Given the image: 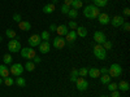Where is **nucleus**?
<instances>
[{"label": "nucleus", "mask_w": 130, "mask_h": 97, "mask_svg": "<svg viewBox=\"0 0 130 97\" xmlns=\"http://www.w3.org/2000/svg\"><path fill=\"white\" fill-rule=\"evenodd\" d=\"M27 41H29V45H30L31 48H35V47H38L40 43H42V39H40V35L32 34V35L27 39Z\"/></svg>", "instance_id": "6e6552de"}, {"label": "nucleus", "mask_w": 130, "mask_h": 97, "mask_svg": "<svg viewBox=\"0 0 130 97\" xmlns=\"http://www.w3.org/2000/svg\"><path fill=\"white\" fill-rule=\"evenodd\" d=\"M87 75H90L91 78H99L100 77V71H99L98 67H91V69H89Z\"/></svg>", "instance_id": "aec40b11"}, {"label": "nucleus", "mask_w": 130, "mask_h": 97, "mask_svg": "<svg viewBox=\"0 0 130 97\" xmlns=\"http://www.w3.org/2000/svg\"><path fill=\"white\" fill-rule=\"evenodd\" d=\"M92 52H94V56H95L98 60H104V58H105V56H107V51H105L100 44L94 45Z\"/></svg>", "instance_id": "7ed1b4c3"}, {"label": "nucleus", "mask_w": 130, "mask_h": 97, "mask_svg": "<svg viewBox=\"0 0 130 97\" xmlns=\"http://www.w3.org/2000/svg\"><path fill=\"white\" fill-rule=\"evenodd\" d=\"M100 97H109V96H105V94H102Z\"/></svg>", "instance_id": "09e8293b"}, {"label": "nucleus", "mask_w": 130, "mask_h": 97, "mask_svg": "<svg viewBox=\"0 0 130 97\" xmlns=\"http://www.w3.org/2000/svg\"><path fill=\"white\" fill-rule=\"evenodd\" d=\"M102 47H103L105 51H109V49H112L113 44H112V41H111V40H105L103 44H102Z\"/></svg>", "instance_id": "473e14b6"}, {"label": "nucleus", "mask_w": 130, "mask_h": 97, "mask_svg": "<svg viewBox=\"0 0 130 97\" xmlns=\"http://www.w3.org/2000/svg\"><path fill=\"white\" fill-rule=\"evenodd\" d=\"M40 39L42 41H50V31H42Z\"/></svg>", "instance_id": "7c9ffc66"}, {"label": "nucleus", "mask_w": 130, "mask_h": 97, "mask_svg": "<svg viewBox=\"0 0 130 97\" xmlns=\"http://www.w3.org/2000/svg\"><path fill=\"white\" fill-rule=\"evenodd\" d=\"M78 79V70L77 69H73L70 70V82L72 83H75V80Z\"/></svg>", "instance_id": "a878e982"}, {"label": "nucleus", "mask_w": 130, "mask_h": 97, "mask_svg": "<svg viewBox=\"0 0 130 97\" xmlns=\"http://www.w3.org/2000/svg\"><path fill=\"white\" fill-rule=\"evenodd\" d=\"M18 27L22 31H29L31 29V25L29 21H21V22H18Z\"/></svg>", "instance_id": "412c9836"}, {"label": "nucleus", "mask_w": 130, "mask_h": 97, "mask_svg": "<svg viewBox=\"0 0 130 97\" xmlns=\"http://www.w3.org/2000/svg\"><path fill=\"white\" fill-rule=\"evenodd\" d=\"M9 74H10V71H9L7 65H0V77L4 79V78L9 77Z\"/></svg>", "instance_id": "6ab92c4d"}, {"label": "nucleus", "mask_w": 130, "mask_h": 97, "mask_svg": "<svg viewBox=\"0 0 130 97\" xmlns=\"http://www.w3.org/2000/svg\"><path fill=\"white\" fill-rule=\"evenodd\" d=\"M3 61H4V65H12L13 62V58L10 55H8V53H5V55L3 56Z\"/></svg>", "instance_id": "cd10ccee"}, {"label": "nucleus", "mask_w": 130, "mask_h": 97, "mask_svg": "<svg viewBox=\"0 0 130 97\" xmlns=\"http://www.w3.org/2000/svg\"><path fill=\"white\" fill-rule=\"evenodd\" d=\"M40 61H42V58L39 56H35L34 58H32V62H34V63H40Z\"/></svg>", "instance_id": "a19ab883"}, {"label": "nucleus", "mask_w": 130, "mask_h": 97, "mask_svg": "<svg viewBox=\"0 0 130 97\" xmlns=\"http://www.w3.org/2000/svg\"><path fill=\"white\" fill-rule=\"evenodd\" d=\"M75 32H77V36H81V38H86L87 36V29L85 26H78L75 29Z\"/></svg>", "instance_id": "a211bd4d"}, {"label": "nucleus", "mask_w": 130, "mask_h": 97, "mask_svg": "<svg viewBox=\"0 0 130 97\" xmlns=\"http://www.w3.org/2000/svg\"><path fill=\"white\" fill-rule=\"evenodd\" d=\"M109 22H112L113 27H121L125 21H124L122 16H115V17H112V19L109 21Z\"/></svg>", "instance_id": "f8f14e48"}, {"label": "nucleus", "mask_w": 130, "mask_h": 97, "mask_svg": "<svg viewBox=\"0 0 130 97\" xmlns=\"http://www.w3.org/2000/svg\"><path fill=\"white\" fill-rule=\"evenodd\" d=\"M57 2H59V0H52V4H56Z\"/></svg>", "instance_id": "49530a36"}, {"label": "nucleus", "mask_w": 130, "mask_h": 97, "mask_svg": "<svg viewBox=\"0 0 130 97\" xmlns=\"http://www.w3.org/2000/svg\"><path fill=\"white\" fill-rule=\"evenodd\" d=\"M65 44H67L65 38H64V36H59V35L53 39V41H52V45L55 47L56 49H62V48L65 47Z\"/></svg>", "instance_id": "1a4fd4ad"}, {"label": "nucleus", "mask_w": 130, "mask_h": 97, "mask_svg": "<svg viewBox=\"0 0 130 97\" xmlns=\"http://www.w3.org/2000/svg\"><path fill=\"white\" fill-rule=\"evenodd\" d=\"M124 16H125V17H129V16H130V9H129V8H125V9H124Z\"/></svg>", "instance_id": "c03bdc74"}, {"label": "nucleus", "mask_w": 130, "mask_h": 97, "mask_svg": "<svg viewBox=\"0 0 130 97\" xmlns=\"http://www.w3.org/2000/svg\"><path fill=\"white\" fill-rule=\"evenodd\" d=\"M38 47H39V52L42 53V55H47V53L51 51V44H50V41H42Z\"/></svg>", "instance_id": "9b49d317"}, {"label": "nucleus", "mask_w": 130, "mask_h": 97, "mask_svg": "<svg viewBox=\"0 0 130 97\" xmlns=\"http://www.w3.org/2000/svg\"><path fill=\"white\" fill-rule=\"evenodd\" d=\"M109 82H112V78L109 77L108 74H104V75H102V78H100V83L102 84H104V85H107Z\"/></svg>", "instance_id": "bb28decb"}, {"label": "nucleus", "mask_w": 130, "mask_h": 97, "mask_svg": "<svg viewBox=\"0 0 130 97\" xmlns=\"http://www.w3.org/2000/svg\"><path fill=\"white\" fill-rule=\"evenodd\" d=\"M21 43H20V40H17V39H10L9 41H8V49H9V52H12V53H18L20 51H21Z\"/></svg>", "instance_id": "20e7f679"}, {"label": "nucleus", "mask_w": 130, "mask_h": 97, "mask_svg": "<svg viewBox=\"0 0 130 97\" xmlns=\"http://www.w3.org/2000/svg\"><path fill=\"white\" fill-rule=\"evenodd\" d=\"M102 12H100V9L95 7L94 4L92 5H87V7H85L83 8V16L86 18H89V19H95L98 18V16H99Z\"/></svg>", "instance_id": "f257e3e1"}, {"label": "nucleus", "mask_w": 130, "mask_h": 97, "mask_svg": "<svg viewBox=\"0 0 130 97\" xmlns=\"http://www.w3.org/2000/svg\"><path fill=\"white\" fill-rule=\"evenodd\" d=\"M13 21H14V22H21V21H22V19H21V14H18V13H16V14H13Z\"/></svg>", "instance_id": "4c0bfd02"}, {"label": "nucleus", "mask_w": 130, "mask_h": 97, "mask_svg": "<svg viewBox=\"0 0 130 97\" xmlns=\"http://www.w3.org/2000/svg\"><path fill=\"white\" fill-rule=\"evenodd\" d=\"M68 31H69V29H68L67 25H60V26L56 27V32H57L59 36H65L68 34Z\"/></svg>", "instance_id": "2eb2a0df"}, {"label": "nucleus", "mask_w": 130, "mask_h": 97, "mask_svg": "<svg viewBox=\"0 0 130 97\" xmlns=\"http://www.w3.org/2000/svg\"><path fill=\"white\" fill-rule=\"evenodd\" d=\"M87 2H89V0H87Z\"/></svg>", "instance_id": "3c124183"}, {"label": "nucleus", "mask_w": 130, "mask_h": 97, "mask_svg": "<svg viewBox=\"0 0 130 97\" xmlns=\"http://www.w3.org/2000/svg\"><path fill=\"white\" fill-rule=\"evenodd\" d=\"M87 71H89V69L82 67L81 70H78V77H81V78H85L86 75H87Z\"/></svg>", "instance_id": "f704fd0d"}, {"label": "nucleus", "mask_w": 130, "mask_h": 97, "mask_svg": "<svg viewBox=\"0 0 130 97\" xmlns=\"http://www.w3.org/2000/svg\"><path fill=\"white\" fill-rule=\"evenodd\" d=\"M72 3H73V0H64V4H65V5H68V7H70Z\"/></svg>", "instance_id": "a18cd8bd"}, {"label": "nucleus", "mask_w": 130, "mask_h": 97, "mask_svg": "<svg viewBox=\"0 0 130 97\" xmlns=\"http://www.w3.org/2000/svg\"><path fill=\"white\" fill-rule=\"evenodd\" d=\"M55 9H56V7H55V4H52V3L46 4L44 7L42 8L43 13H46V14H51V13H53V12H55Z\"/></svg>", "instance_id": "dca6fc26"}, {"label": "nucleus", "mask_w": 130, "mask_h": 97, "mask_svg": "<svg viewBox=\"0 0 130 97\" xmlns=\"http://www.w3.org/2000/svg\"><path fill=\"white\" fill-rule=\"evenodd\" d=\"M24 69L27 70V71H34V70H35V63L32 62V61H30V60H27V62L25 63Z\"/></svg>", "instance_id": "4be33fe9"}, {"label": "nucleus", "mask_w": 130, "mask_h": 97, "mask_svg": "<svg viewBox=\"0 0 130 97\" xmlns=\"http://www.w3.org/2000/svg\"><path fill=\"white\" fill-rule=\"evenodd\" d=\"M77 32H75V30H69L68 34L65 35V41L67 43H74L75 39H77Z\"/></svg>", "instance_id": "ddd939ff"}, {"label": "nucleus", "mask_w": 130, "mask_h": 97, "mask_svg": "<svg viewBox=\"0 0 130 97\" xmlns=\"http://www.w3.org/2000/svg\"><path fill=\"white\" fill-rule=\"evenodd\" d=\"M117 89H120L122 92H127L130 89V84L126 80H121L120 83H117Z\"/></svg>", "instance_id": "f3484780"}, {"label": "nucleus", "mask_w": 130, "mask_h": 97, "mask_svg": "<svg viewBox=\"0 0 130 97\" xmlns=\"http://www.w3.org/2000/svg\"><path fill=\"white\" fill-rule=\"evenodd\" d=\"M24 65L22 63H12V66H10L9 71L12 75H14V77H21V74L24 72Z\"/></svg>", "instance_id": "423d86ee"}, {"label": "nucleus", "mask_w": 130, "mask_h": 97, "mask_svg": "<svg viewBox=\"0 0 130 97\" xmlns=\"http://www.w3.org/2000/svg\"><path fill=\"white\" fill-rule=\"evenodd\" d=\"M69 9H70V7H68V5H65V4H62V5L60 7V10H61V13H62V14H68V12H69Z\"/></svg>", "instance_id": "e433bc0d"}, {"label": "nucleus", "mask_w": 130, "mask_h": 97, "mask_svg": "<svg viewBox=\"0 0 130 97\" xmlns=\"http://www.w3.org/2000/svg\"><path fill=\"white\" fill-rule=\"evenodd\" d=\"M109 21H111V17L107 13H100L99 16H98V22H99L100 25H108Z\"/></svg>", "instance_id": "4468645a"}, {"label": "nucleus", "mask_w": 130, "mask_h": 97, "mask_svg": "<svg viewBox=\"0 0 130 97\" xmlns=\"http://www.w3.org/2000/svg\"><path fill=\"white\" fill-rule=\"evenodd\" d=\"M68 16H69V18H77L78 17V10H75V9H73V8H70L69 9V12H68Z\"/></svg>", "instance_id": "2f4dec72"}, {"label": "nucleus", "mask_w": 130, "mask_h": 97, "mask_svg": "<svg viewBox=\"0 0 130 97\" xmlns=\"http://www.w3.org/2000/svg\"><path fill=\"white\" fill-rule=\"evenodd\" d=\"M14 84L18 85V87H25V85H26V80H25L22 77H16V79H14Z\"/></svg>", "instance_id": "5701e85b"}, {"label": "nucleus", "mask_w": 130, "mask_h": 97, "mask_svg": "<svg viewBox=\"0 0 130 97\" xmlns=\"http://www.w3.org/2000/svg\"><path fill=\"white\" fill-rule=\"evenodd\" d=\"M3 84H5L7 87H10V85H13L14 84V79L13 78H10V77H7L3 79Z\"/></svg>", "instance_id": "c756f323"}, {"label": "nucleus", "mask_w": 130, "mask_h": 97, "mask_svg": "<svg viewBox=\"0 0 130 97\" xmlns=\"http://www.w3.org/2000/svg\"><path fill=\"white\" fill-rule=\"evenodd\" d=\"M92 3H94V5L95 7H98V8H104L105 5H107V3H108V0H92Z\"/></svg>", "instance_id": "b1692460"}, {"label": "nucleus", "mask_w": 130, "mask_h": 97, "mask_svg": "<svg viewBox=\"0 0 130 97\" xmlns=\"http://www.w3.org/2000/svg\"><path fill=\"white\" fill-rule=\"evenodd\" d=\"M68 26V29H70V30H75L78 27V23L75 22V21H69V23L67 25Z\"/></svg>", "instance_id": "c9c22d12"}, {"label": "nucleus", "mask_w": 130, "mask_h": 97, "mask_svg": "<svg viewBox=\"0 0 130 97\" xmlns=\"http://www.w3.org/2000/svg\"><path fill=\"white\" fill-rule=\"evenodd\" d=\"M121 27L124 29V31H126V32H127V31L130 30V23H129V22H124Z\"/></svg>", "instance_id": "ea45409f"}, {"label": "nucleus", "mask_w": 130, "mask_h": 97, "mask_svg": "<svg viewBox=\"0 0 130 97\" xmlns=\"http://www.w3.org/2000/svg\"><path fill=\"white\" fill-rule=\"evenodd\" d=\"M121 74H122V67H121V65H118V63H112L111 67L108 69V75H109L111 78H118Z\"/></svg>", "instance_id": "f03ea898"}, {"label": "nucleus", "mask_w": 130, "mask_h": 97, "mask_svg": "<svg viewBox=\"0 0 130 97\" xmlns=\"http://www.w3.org/2000/svg\"><path fill=\"white\" fill-rule=\"evenodd\" d=\"M94 40H95V43L96 44H103V43L107 40V38H105V34L104 32H102V31H95L94 32Z\"/></svg>", "instance_id": "9d476101"}, {"label": "nucleus", "mask_w": 130, "mask_h": 97, "mask_svg": "<svg viewBox=\"0 0 130 97\" xmlns=\"http://www.w3.org/2000/svg\"><path fill=\"white\" fill-rule=\"evenodd\" d=\"M5 35H7V38L8 39H16V31L14 30H12V29H8L7 31H5Z\"/></svg>", "instance_id": "c85d7f7f"}, {"label": "nucleus", "mask_w": 130, "mask_h": 97, "mask_svg": "<svg viewBox=\"0 0 130 97\" xmlns=\"http://www.w3.org/2000/svg\"><path fill=\"white\" fill-rule=\"evenodd\" d=\"M0 84H3V78L0 77Z\"/></svg>", "instance_id": "de8ad7c7"}, {"label": "nucleus", "mask_w": 130, "mask_h": 97, "mask_svg": "<svg viewBox=\"0 0 130 97\" xmlns=\"http://www.w3.org/2000/svg\"><path fill=\"white\" fill-rule=\"evenodd\" d=\"M99 71H100V75L108 74V69H107V67H102V69H99Z\"/></svg>", "instance_id": "37998d69"}, {"label": "nucleus", "mask_w": 130, "mask_h": 97, "mask_svg": "<svg viewBox=\"0 0 130 97\" xmlns=\"http://www.w3.org/2000/svg\"><path fill=\"white\" fill-rule=\"evenodd\" d=\"M108 85V91H117V83H113V82H109L107 84Z\"/></svg>", "instance_id": "72a5a7b5"}, {"label": "nucleus", "mask_w": 130, "mask_h": 97, "mask_svg": "<svg viewBox=\"0 0 130 97\" xmlns=\"http://www.w3.org/2000/svg\"><path fill=\"white\" fill-rule=\"evenodd\" d=\"M56 27H57L56 25L51 23V25H50V32H55V31H56Z\"/></svg>", "instance_id": "79ce46f5"}, {"label": "nucleus", "mask_w": 130, "mask_h": 97, "mask_svg": "<svg viewBox=\"0 0 130 97\" xmlns=\"http://www.w3.org/2000/svg\"><path fill=\"white\" fill-rule=\"evenodd\" d=\"M0 41H3V36H0Z\"/></svg>", "instance_id": "8fccbe9b"}, {"label": "nucleus", "mask_w": 130, "mask_h": 97, "mask_svg": "<svg viewBox=\"0 0 130 97\" xmlns=\"http://www.w3.org/2000/svg\"><path fill=\"white\" fill-rule=\"evenodd\" d=\"M109 97H121V93H120V91H112L111 92V96Z\"/></svg>", "instance_id": "58836bf2"}, {"label": "nucleus", "mask_w": 130, "mask_h": 97, "mask_svg": "<svg viewBox=\"0 0 130 97\" xmlns=\"http://www.w3.org/2000/svg\"><path fill=\"white\" fill-rule=\"evenodd\" d=\"M70 7H72L73 9H75V10H78L79 8L83 7V2H82V0H73V3H72Z\"/></svg>", "instance_id": "393cba45"}, {"label": "nucleus", "mask_w": 130, "mask_h": 97, "mask_svg": "<svg viewBox=\"0 0 130 97\" xmlns=\"http://www.w3.org/2000/svg\"><path fill=\"white\" fill-rule=\"evenodd\" d=\"M21 56H22L24 58H26V60H32L35 56H37V53H35V49L34 48H21Z\"/></svg>", "instance_id": "39448f33"}, {"label": "nucleus", "mask_w": 130, "mask_h": 97, "mask_svg": "<svg viewBox=\"0 0 130 97\" xmlns=\"http://www.w3.org/2000/svg\"><path fill=\"white\" fill-rule=\"evenodd\" d=\"M75 87H77V89H78V91L83 92V91H86V89L89 88V82L86 80L85 78L78 77V79L75 80Z\"/></svg>", "instance_id": "0eeeda50"}]
</instances>
